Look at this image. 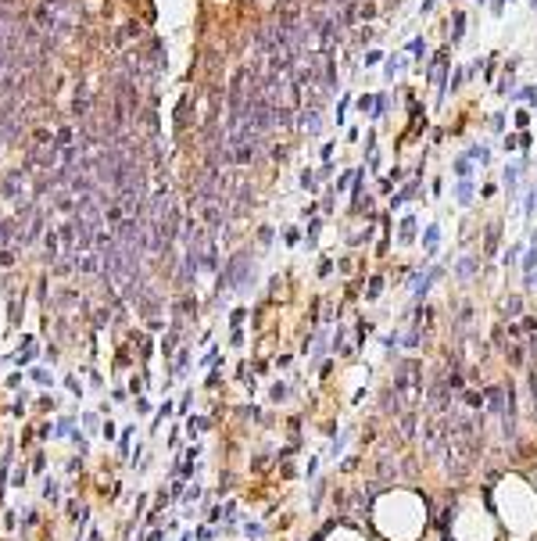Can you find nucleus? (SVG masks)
Wrapping results in <instances>:
<instances>
[{
	"label": "nucleus",
	"instance_id": "7",
	"mask_svg": "<svg viewBox=\"0 0 537 541\" xmlns=\"http://www.w3.org/2000/svg\"><path fill=\"white\" fill-rule=\"evenodd\" d=\"M416 194H419V179H412V183H405V187H401V190H397L394 197L387 201V204H391V212H397V208H405V201H408V197H416Z\"/></svg>",
	"mask_w": 537,
	"mask_h": 541
},
{
	"label": "nucleus",
	"instance_id": "22",
	"mask_svg": "<svg viewBox=\"0 0 537 541\" xmlns=\"http://www.w3.org/2000/svg\"><path fill=\"white\" fill-rule=\"evenodd\" d=\"M501 147H505L509 154H512V151H519V147H523V133H509V137L501 140Z\"/></svg>",
	"mask_w": 537,
	"mask_h": 541
},
{
	"label": "nucleus",
	"instance_id": "11",
	"mask_svg": "<svg viewBox=\"0 0 537 541\" xmlns=\"http://www.w3.org/2000/svg\"><path fill=\"white\" fill-rule=\"evenodd\" d=\"M437 244H440V226H437V222H430L426 233H423V247H426L430 254H434V251H437Z\"/></svg>",
	"mask_w": 537,
	"mask_h": 541
},
{
	"label": "nucleus",
	"instance_id": "19",
	"mask_svg": "<svg viewBox=\"0 0 537 541\" xmlns=\"http://www.w3.org/2000/svg\"><path fill=\"white\" fill-rule=\"evenodd\" d=\"M469 79V68H451L448 76V90H462V83Z\"/></svg>",
	"mask_w": 537,
	"mask_h": 541
},
{
	"label": "nucleus",
	"instance_id": "31",
	"mask_svg": "<svg viewBox=\"0 0 537 541\" xmlns=\"http://www.w3.org/2000/svg\"><path fill=\"white\" fill-rule=\"evenodd\" d=\"M351 179H355V169L341 172V176H337V190H347V187H351Z\"/></svg>",
	"mask_w": 537,
	"mask_h": 541
},
{
	"label": "nucleus",
	"instance_id": "46",
	"mask_svg": "<svg viewBox=\"0 0 537 541\" xmlns=\"http://www.w3.org/2000/svg\"><path fill=\"white\" fill-rule=\"evenodd\" d=\"M530 391H534V409H537V373L530 377Z\"/></svg>",
	"mask_w": 537,
	"mask_h": 541
},
{
	"label": "nucleus",
	"instance_id": "25",
	"mask_svg": "<svg viewBox=\"0 0 537 541\" xmlns=\"http://www.w3.org/2000/svg\"><path fill=\"white\" fill-rule=\"evenodd\" d=\"M176 337H179V326H172V330H168V337L161 341V351H165V355H172V348H176Z\"/></svg>",
	"mask_w": 537,
	"mask_h": 541
},
{
	"label": "nucleus",
	"instance_id": "29",
	"mask_svg": "<svg viewBox=\"0 0 537 541\" xmlns=\"http://www.w3.org/2000/svg\"><path fill=\"white\" fill-rule=\"evenodd\" d=\"M519 254H523V247H519V244H512L509 251H505V258H501V262H505V265H516V262H519Z\"/></svg>",
	"mask_w": 537,
	"mask_h": 541
},
{
	"label": "nucleus",
	"instance_id": "5",
	"mask_svg": "<svg viewBox=\"0 0 537 541\" xmlns=\"http://www.w3.org/2000/svg\"><path fill=\"white\" fill-rule=\"evenodd\" d=\"M519 176H523V161H509L501 169V183H505V190H509V197L516 194V187H519Z\"/></svg>",
	"mask_w": 537,
	"mask_h": 541
},
{
	"label": "nucleus",
	"instance_id": "6",
	"mask_svg": "<svg viewBox=\"0 0 537 541\" xmlns=\"http://www.w3.org/2000/svg\"><path fill=\"white\" fill-rule=\"evenodd\" d=\"M408 61H412V57H405V54H387V57H383V76H387V79L401 76V72L408 68Z\"/></svg>",
	"mask_w": 537,
	"mask_h": 541
},
{
	"label": "nucleus",
	"instance_id": "24",
	"mask_svg": "<svg viewBox=\"0 0 537 541\" xmlns=\"http://www.w3.org/2000/svg\"><path fill=\"white\" fill-rule=\"evenodd\" d=\"M380 291H383V280H380V276H373V280H369V287H365V301H376Z\"/></svg>",
	"mask_w": 537,
	"mask_h": 541
},
{
	"label": "nucleus",
	"instance_id": "10",
	"mask_svg": "<svg viewBox=\"0 0 537 541\" xmlns=\"http://www.w3.org/2000/svg\"><path fill=\"white\" fill-rule=\"evenodd\" d=\"M455 201L462 204V208L473 204V183H469V179H458V183H455Z\"/></svg>",
	"mask_w": 537,
	"mask_h": 541
},
{
	"label": "nucleus",
	"instance_id": "13",
	"mask_svg": "<svg viewBox=\"0 0 537 541\" xmlns=\"http://www.w3.org/2000/svg\"><path fill=\"white\" fill-rule=\"evenodd\" d=\"M408 54H412V61H416V65L430 61V57H426V40H423V36H416V40L408 43Z\"/></svg>",
	"mask_w": 537,
	"mask_h": 541
},
{
	"label": "nucleus",
	"instance_id": "38",
	"mask_svg": "<svg viewBox=\"0 0 537 541\" xmlns=\"http://www.w3.org/2000/svg\"><path fill=\"white\" fill-rule=\"evenodd\" d=\"M505 4H509V0H490V14H498V18H501V14H505Z\"/></svg>",
	"mask_w": 537,
	"mask_h": 541
},
{
	"label": "nucleus",
	"instance_id": "40",
	"mask_svg": "<svg viewBox=\"0 0 537 541\" xmlns=\"http://www.w3.org/2000/svg\"><path fill=\"white\" fill-rule=\"evenodd\" d=\"M373 36H376V29H362V33L355 36V43H369Z\"/></svg>",
	"mask_w": 537,
	"mask_h": 541
},
{
	"label": "nucleus",
	"instance_id": "34",
	"mask_svg": "<svg viewBox=\"0 0 537 541\" xmlns=\"http://www.w3.org/2000/svg\"><path fill=\"white\" fill-rule=\"evenodd\" d=\"M397 344H401V334H397V330H394V334H387V337H383V348H387V351H394Z\"/></svg>",
	"mask_w": 537,
	"mask_h": 541
},
{
	"label": "nucleus",
	"instance_id": "1",
	"mask_svg": "<svg viewBox=\"0 0 537 541\" xmlns=\"http://www.w3.org/2000/svg\"><path fill=\"white\" fill-rule=\"evenodd\" d=\"M480 427L473 416H451V434L448 444H444V470L451 477H466L480 459Z\"/></svg>",
	"mask_w": 537,
	"mask_h": 541
},
{
	"label": "nucleus",
	"instance_id": "45",
	"mask_svg": "<svg viewBox=\"0 0 537 541\" xmlns=\"http://www.w3.org/2000/svg\"><path fill=\"white\" fill-rule=\"evenodd\" d=\"M434 4H437V0H423V4H419V11H423V14H430V11H434Z\"/></svg>",
	"mask_w": 537,
	"mask_h": 541
},
{
	"label": "nucleus",
	"instance_id": "2",
	"mask_svg": "<svg viewBox=\"0 0 537 541\" xmlns=\"http://www.w3.org/2000/svg\"><path fill=\"white\" fill-rule=\"evenodd\" d=\"M394 391H397V398H401V405H408V409H416V405L423 401V366L419 362H401L394 373Z\"/></svg>",
	"mask_w": 537,
	"mask_h": 541
},
{
	"label": "nucleus",
	"instance_id": "44",
	"mask_svg": "<svg viewBox=\"0 0 537 541\" xmlns=\"http://www.w3.org/2000/svg\"><path fill=\"white\" fill-rule=\"evenodd\" d=\"M330 273H333V262L326 258V262H322V265H319V276H330Z\"/></svg>",
	"mask_w": 537,
	"mask_h": 541
},
{
	"label": "nucleus",
	"instance_id": "33",
	"mask_svg": "<svg viewBox=\"0 0 537 541\" xmlns=\"http://www.w3.org/2000/svg\"><path fill=\"white\" fill-rule=\"evenodd\" d=\"M519 308H523V297H519V294H512L509 301H505V312H512V315H519Z\"/></svg>",
	"mask_w": 537,
	"mask_h": 541
},
{
	"label": "nucleus",
	"instance_id": "15",
	"mask_svg": "<svg viewBox=\"0 0 537 541\" xmlns=\"http://www.w3.org/2000/svg\"><path fill=\"white\" fill-rule=\"evenodd\" d=\"M397 240H401V244H412V240H416V215H405L401 219V233H397Z\"/></svg>",
	"mask_w": 537,
	"mask_h": 541
},
{
	"label": "nucleus",
	"instance_id": "14",
	"mask_svg": "<svg viewBox=\"0 0 537 541\" xmlns=\"http://www.w3.org/2000/svg\"><path fill=\"white\" fill-rule=\"evenodd\" d=\"M477 269H480V258H473V254H466V258H462V262L455 265V273L462 276V280H469L473 273H477Z\"/></svg>",
	"mask_w": 537,
	"mask_h": 541
},
{
	"label": "nucleus",
	"instance_id": "49",
	"mask_svg": "<svg viewBox=\"0 0 537 541\" xmlns=\"http://www.w3.org/2000/svg\"><path fill=\"white\" fill-rule=\"evenodd\" d=\"M534 115H537V100H534Z\"/></svg>",
	"mask_w": 537,
	"mask_h": 541
},
{
	"label": "nucleus",
	"instance_id": "37",
	"mask_svg": "<svg viewBox=\"0 0 537 541\" xmlns=\"http://www.w3.org/2000/svg\"><path fill=\"white\" fill-rule=\"evenodd\" d=\"M490 129H494V133L505 129V115H501V111H498V115H490Z\"/></svg>",
	"mask_w": 537,
	"mask_h": 541
},
{
	"label": "nucleus",
	"instance_id": "16",
	"mask_svg": "<svg viewBox=\"0 0 537 541\" xmlns=\"http://www.w3.org/2000/svg\"><path fill=\"white\" fill-rule=\"evenodd\" d=\"M466 154H469V161H480V165H490V147H487V144H473V147H469Z\"/></svg>",
	"mask_w": 537,
	"mask_h": 541
},
{
	"label": "nucleus",
	"instance_id": "17",
	"mask_svg": "<svg viewBox=\"0 0 537 541\" xmlns=\"http://www.w3.org/2000/svg\"><path fill=\"white\" fill-rule=\"evenodd\" d=\"M519 262H523V273H527V276H530L534 269H537V240H534V244L523 251V258H519Z\"/></svg>",
	"mask_w": 537,
	"mask_h": 541
},
{
	"label": "nucleus",
	"instance_id": "35",
	"mask_svg": "<svg viewBox=\"0 0 537 541\" xmlns=\"http://www.w3.org/2000/svg\"><path fill=\"white\" fill-rule=\"evenodd\" d=\"M319 230H322V219H312V222H308V244H315Z\"/></svg>",
	"mask_w": 537,
	"mask_h": 541
},
{
	"label": "nucleus",
	"instance_id": "30",
	"mask_svg": "<svg viewBox=\"0 0 537 541\" xmlns=\"http://www.w3.org/2000/svg\"><path fill=\"white\" fill-rule=\"evenodd\" d=\"M383 57H387V54H383V50H365V68H373V65H380Z\"/></svg>",
	"mask_w": 537,
	"mask_h": 541
},
{
	"label": "nucleus",
	"instance_id": "23",
	"mask_svg": "<svg viewBox=\"0 0 537 541\" xmlns=\"http://www.w3.org/2000/svg\"><path fill=\"white\" fill-rule=\"evenodd\" d=\"M351 100H355V97H351V94H344V97H341V104H337V126H344V118H347V108H351Z\"/></svg>",
	"mask_w": 537,
	"mask_h": 541
},
{
	"label": "nucleus",
	"instance_id": "3",
	"mask_svg": "<svg viewBox=\"0 0 537 541\" xmlns=\"http://www.w3.org/2000/svg\"><path fill=\"white\" fill-rule=\"evenodd\" d=\"M448 76H451V43H448V47H440L426 61V79L437 86V108L444 104V97H448Z\"/></svg>",
	"mask_w": 537,
	"mask_h": 541
},
{
	"label": "nucleus",
	"instance_id": "36",
	"mask_svg": "<svg viewBox=\"0 0 537 541\" xmlns=\"http://www.w3.org/2000/svg\"><path fill=\"white\" fill-rule=\"evenodd\" d=\"M43 498H50V502L57 498V484H54V480H47V484H43Z\"/></svg>",
	"mask_w": 537,
	"mask_h": 541
},
{
	"label": "nucleus",
	"instance_id": "8",
	"mask_svg": "<svg viewBox=\"0 0 537 541\" xmlns=\"http://www.w3.org/2000/svg\"><path fill=\"white\" fill-rule=\"evenodd\" d=\"M466 36V11H455L451 14V47H458Z\"/></svg>",
	"mask_w": 537,
	"mask_h": 541
},
{
	"label": "nucleus",
	"instance_id": "32",
	"mask_svg": "<svg viewBox=\"0 0 537 541\" xmlns=\"http://www.w3.org/2000/svg\"><path fill=\"white\" fill-rule=\"evenodd\" d=\"M373 104H376V97H369V94L358 97V111H362V115H373Z\"/></svg>",
	"mask_w": 537,
	"mask_h": 541
},
{
	"label": "nucleus",
	"instance_id": "39",
	"mask_svg": "<svg viewBox=\"0 0 537 541\" xmlns=\"http://www.w3.org/2000/svg\"><path fill=\"white\" fill-rule=\"evenodd\" d=\"M516 126L527 129V126H530V111H516Z\"/></svg>",
	"mask_w": 537,
	"mask_h": 541
},
{
	"label": "nucleus",
	"instance_id": "20",
	"mask_svg": "<svg viewBox=\"0 0 537 541\" xmlns=\"http://www.w3.org/2000/svg\"><path fill=\"white\" fill-rule=\"evenodd\" d=\"M498 251V226H487V240H484V254L490 258V254Z\"/></svg>",
	"mask_w": 537,
	"mask_h": 541
},
{
	"label": "nucleus",
	"instance_id": "4",
	"mask_svg": "<svg viewBox=\"0 0 537 541\" xmlns=\"http://www.w3.org/2000/svg\"><path fill=\"white\" fill-rule=\"evenodd\" d=\"M297 126L308 133V137H319L322 133V108H304L301 118H297Z\"/></svg>",
	"mask_w": 537,
	"mask_h": 541
},
{
	"label": "nucleus",
	"instance_id": "21",
	"mask_svg": "<svg viewBox=\"0 0 537 541\" xmlns=\"http://www.w3.org/2000/svg\"><path fill=\"white\" fill-rule=\"evenodd\" d=\"M365 190V169H355V179H351V197H362Z\"/></svg>",
	"mask_w": 537,
	"mask_h": 541
},
{
	"label": "nucleus",
	"instance_id": "47",
	"mask_svg": "<svg viewBox=\"0 0 537 541\" xmlns=\"http://www.w3.org/2000/svg\"><path fill=\"white\" fill-rule=\"evenodd\" d=\"M527 287H537V273H530V276H527Z\"/></svg>",
	"mask_w": 537,
	"mask_h": 541
},
{
	"label": "nucleus",
	"instance_id": "26",
	"mask_svg": "<svg viewBox=\"0 0 537 541\" xmlns=\"http://www.w3.org/2000/svg\"><path fill=\"white\" fill-rule=\"evenodd\" d=\"M462 398H466V405H469V409H484V394H480V391H466Z\"/></svg>",
	"mask_w": 537,
	"mask_h": 541
},
{
	"label": "nucleus",
	"instance_id": "42",
	"mask_svg": "<svg viewBox=\"0 0 537 541\" xmlns=\"http://www.w3.org/2000/svg\"><path fill=\"white\" fill-rule=\"evenodd\" d=\"M283 398H287V387L276 384V387H272V401H283Z\"/></svg>",
	"mask_w": 537,
	"mask_h": 541
},
{
	"label": "nucleus",
	"instance_id": "48",
	"mask_svg": "<svg viewBox=\"0 0 537 541\" xmlns=\"http://www.w3.org/2000/svg\"><path fill=\"white\" fill-rule=\"evenodd\" d=\"M150 541H161V531H158V534H154V538H150Z\"/></svg>",
	"mask_w": 537,
	"mask_h": 541
},
{
	"label": "nucleus",
	"instance_id": "27",
	"mask_svg": "<svg viewBox=\"0 0 537 541\" xmlns=\"http://www.w3.org/2000/svg\"><path fill=\"white\" fill-rule=\"evenodd\" d=\"M301 187H304V190H315V187H319V176H315L312 169H304V172H301Z\"/></svg>",
	"mask_w": 537,
	"mask_h": 541
},
{
	"label": "nucleus",
	"instance_id": "9",
	"mask_svg": "<svg viewBox=\"0 0 537 541\" xmlns=\"http://www.w3.org/2000/svg\"><path fill=\"white\" fill-rule=\"evenodd\" d=\"M509 100H512V104H519V100L534 104V100H537V83H530V86H516L512 94H509Z\"/></svg>",
	"mask_w": 537,
	"mask_h": 541
},
{
	"label": "nucleus",
	"instance_id": "28",
	"mask_svg": "<svg viewBox=\"0 0 537 541\" xmlns=\"http://www.w3.org/2000/svg\"><path fill=\"white\" fill-rule=\"evenodd\" d=\"M394 473H397V466H394L391 459H380V477H383V480H391Z\"/></svg>",
	"mask_w": 537,
	"mask_h": 541
},
{
	"label": "nucleus",
	"instance_id": "43",
	"mask_svg": "<svg viewBox=\"0 0 537 541\" xmlns=\"http://www.w3.org/2000/svg\"><path fill=\"white\" fill-rule=\"evenodd\" d=\"M387 179H391V183H401V179H405V169H397V165H394V169H391V176H387Z\"/></svg>",
	"mask_w": 537,
	"mask_h": 541
},
{
	"label": "nucleus",
	"instance_id": "12",
	"mask_svg": "<svg viewBox=\"0 0 537 541\" xmlns=\"http://www.w3.org/2000/svg\"><path fill=\"white\" fill-rule=\"evenodd\" d=\"M451 172H455V179H469V176H473V161H469V154L455 158V161H451Z\"/></svg>",
	"mask_w": 537,
	"mask_h": 541
},
{
	"label": "nucleus",
	"instance_id": "41",
	"mask_svg": "<svg viewBox=\"0 0 537 541\" xmlns=\"http://www.w3.org/2000/svg\"><path fill=\"white\" fill-rule=\"evenodd\" d=\"M523 330H527V334H530V337L537 334V319H534V315H527V319H523Z\"/></svg>",
	"mask_w": 537,
	"mask_h": 541
},
{
	"label": "nucleus",
	"instance_id": "18",
	"mask_svg": "<svg viewBox=\"0 0 537 541\" xmlns=\"http://www.w3.org/2000/svg\"><path fill=\"white\" fill-rule=\"evenodd\" d=\"M387 108H391V97H387V94H380L376 104H373V115H369V118H373V122H380V118L387 115Z\"/></svg>",
	"mask_w": 537,
	"mask_h": 541
},
{
	"label": "nucleus",
	"instance_id": "50",
	"mask_svg": "<svg viewBox=\"0 0 537 541\" xmlns=\"http://www.w3.org/2000/svg\"><path fill=\"white\" fill-rule=\"evenodd\" d=\"M477 4H487V0H477Z\"/></svg>",
	"mask_w": 537,
	"mask_h": 541
}]
</instances>
